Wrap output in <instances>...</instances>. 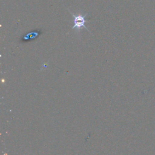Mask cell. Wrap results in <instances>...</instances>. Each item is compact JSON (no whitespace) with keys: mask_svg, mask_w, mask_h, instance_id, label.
I'll use <instances>...</instances> for the list:
<instances>
[{"mask_svg":"<svg viewBox=\"0 0 155 155\" xmlns=\"http://www.w3.org/2000/svg\"><path fill=\"white\" fill-rule=\"evenodd\" d=\"M70 13L74 17V25L72 27V29L75 28V29H76V30L79 31L81 28H82L84 27L88 30L87 27H85V17L87 15V14H85L84 15H74L71 12H70Z\"/></svg>","mask_w":155,"mask_h":155,"instance_id":"6da1fadb","label":"cell"}]
</instances>
